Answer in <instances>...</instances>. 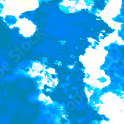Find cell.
<instances>
[{
  "mask_svg": "<svg viewBox=\"0 0 124 124\" xmlns=\"http://www.w3.org/2000/svg\"><path fill=\"white\" fill-rule=\"evenodd\" d=\"M39 5V0H3L1 17L3 19L11 16L17 19L25 12L37 9Z\"/></svg>",
  "mask_w": 124,
  "mask_h": 124,
  "instance_id": "6da1fadb",
  "label": "cell"
},
{
  "mask_svg": "<svg viewBox=\"0 0 124 124\" xmlns=\"http://www.w3.org/2000/svg\"><path fill=\"white\" fill-rule=\"evenodd\" d=\"M122 5V0H107L106 8L102 13L103 19L113 29H118L121 28L122 24L113 21L120 14V10ZM101 15V16H102Z\"/></svg>",
  "mask_w": 124,
  "mask_h": 124,
  "instance_id": "7a4b0ae2",
  "label": "cell"
},
{
  "mask_svg": "<svg viewBox=\"0 0 124 124\" xmlns=\"http://www.w3.org/2000/svg\"><path fill=\"white\" fill-rule=\"evenodd\" d=\"M17 27L19 32L22 36L28 38L32 36L36 32L37 27L32 22L26 18L17 19V21L10 27V28Z\"/></svg>",
  "mask_w": 124,
  "mask_h": 124,
  "instance_id": "3957f363",
  "label": "cell"
},
{
  "mask_svg": "<svg viewBox=\"0 0 124 124\" xmlns=\"http://www.w3.org/2000/svg\"><path fill=\"white\" fill-rule=\"evenodd\" d=\"M3 7V0H0V17L1 16L2 11Z\"/></svg>",
  "mask_w": 124,
  "mask_h": 124,
  "instance_id": "277c9868",
  "label": "cell"
},
{
  "mask_svg": "<svg viewBox=\"0 0 124 124\" xmlns=\"http://www.w3.org/2000/svg\"></svg>",
  "mask_w": 124,
  "mask_h": 124,
  "instance_id": "5b68a950",
  "label": "cell"
},
{
  "mask_svg": "<svg viewBox=\"0 0 124 124\" xmlns=\"http://www.w3.org/2000/svg\"><path fill=\"white\" fill-rule=\"evenodd\" d=\"M46 1H50V0H46Z\"/></svg>",
  "mask_w": 124,
  "mask_h": 124,
  "instance_id": "8992f818",
  "label": "cell"
}]
</instances>
